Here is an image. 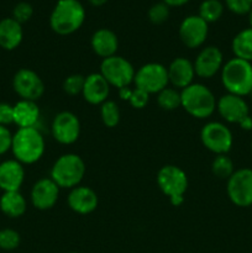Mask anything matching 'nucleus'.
I'll return each instance as SVG.
<instances>
[{
  "mask_svg": "<svg viewBox=\"0 0 252 253\" xmlns=\"http://www.w3.org/2000/svg\"><path fill=\"white\" fill-rule=\"evenodd\" d=\"M85 20V9L79 0H58L49 15L52 31L67 36L78 31Z\"/></svg>",
  "mask_w": 252,
  "mask_h": 253,
  "instance_id": "f257e3e1",
  "label": "nucleus"
},
{
  "mask_svg": "<svg viewBox=\"0 0 252 253\" xmlns=\"http://www.w3.org/2000/svg\"><path fill=\"white\" fill-rule=\"evenodd\" d=\"M46 148L44 137L37 127L17 128L12 135L11 152L21 165H34L42 158Z\"/></svg>",
  "mask_w": 252,
  "mask_h": 253,
  "instance_id": "f03ea898",
  "label": "nucleus"
},
{
  "mask_svg": "<svg viewBox=\"0 0 252 253\" xmlns=\"http://www.w3.org/2000/svg\"><path fill=\"white\" fill-rule=\"evenodd\" d=\"M220 79L227 93L245 98L252 93V63L236 57L230 58L222 66Z\"/></svg>",
  "mask_w": 252,
  "mask_h": 253,
  "instance_id": "7ed1b4c3",
  "label": "nucleus"
},
{
  "mask_svg": "<svg viewBox=\"0 0 252 253\" xmlns=\"http://www.w3.org/2000/svg\"><path fill=\"white\" fill-rule=\"evenodd\" d=\"M182 108L192 118L205 120L216 111V98L214 93L202 83H193L180 90Z\"/></svg>",
  "mask_w": 252,
  "mask_h": 253,
  "instance_id": "20e7f679",
  "label": "nucleus"
},
{
  "mask_svg": "<svg viewBox=\"0 0 252 253\" xmlns=\"http://www.w3.org/2000/svg\"><path fill=\"white\" fill-rule=\"evenodd\" d=\"M85 163L76 153H64L59 156L51 168V178L61 189H73L81 185L85 175Z\"/></svg>",
  "mask_w": 252,
  "mask_h": 253,
  "instance_id": "39448f33",
  "label": "nucleus"
},
{
  "mask_svg": "<svg viewBox=\"0 0 252 253\" xmlns=\"http://www.w3.org/2000/svg\"><path fill=\"white\" fill-rule=\"evenodd\" d=\"M161 192L169 198L173 207H180L184 202V194L188 190L187 173L174 165H166L158 170L156 177Z\"/></svg>",
  "mask_w": 252,
  "mask_h": 253,
  "instance_id": "423d86ee",
  "label": "nucleus"
},
{
  "mask_svg": "<svg viewBox=\"0 0 252 253\" xmlns=\"http://www.w3.org/2000/svg\"><path fill=\"white\" fill-rule=\"evenodd\" d=\"M200 141L208 151L216 155H227L234 145V135L226 124L209 121L200 130Z\"/></svg>",
  "mask_w": 252,
  "mask_h": 253,
  "instance_id": "0eeeda50",
  "label": "nucleus"
},
{
  "mask_svg": "<svg viewBox=\"0 0 252 253\" xmlns=\"http://www.w3.org/2000/svg\"><path fill=\"white\" fill-rule=\"evenodd\" d=\"M99 73L105 78L109 85L121 89L133 83L136 71L130 61L115 54L101 61Z\"/></svg>",
  "mask_w": 252,
  "mask_h": 253,
  "instance_id": "6e6552de",
  "label": "nucleus"
},
{
  "mask_svg": "<svg viewBox=\"0 0 252 253\" xmlns=\"http://www.w3.org/2000/svg\"><path fill=\"white\" fill-rule=\"evenodd\" d=\"M135 88L141 89L147 94H158L161 90L167 88L168 81L167 67L158 62H150L136 71L133 79Z\"/></svg>",
  "mask_w": 252,
  "mask_h": 253,
  "instance_id": "1a4fd4ad",
  "label": "nucleus"
},
{
  "mask_svg": "<svg viewBox=\"0 0 252 253\" xmlns=\"http://www.w3.org/2000/svg\"><path fill=\"white\" fill-rule=\"evenodd\" d=\"M226 194L230 202L239 208L252 207V169L240 168L226 180Z\"/></svg>",
  "mask_w": 252,
  "mask_h": 253,
  "instance_id": "9d476101",
  "label": "nucleus"
},
{
  "mask_svg": "<svg viewBox=\"0 0 252 253\" xmlns=\"http://www.w3.org/2000/svg\"><path fill=\"white\" fill-rule=\"evenodd\" d=\"M12 88L21 100L37 101L44 93V83L41 77L30 68H21L12 78Z\"/></svg>",
  "mask_w": 252,
  "mask_h": 253,
  "instance_id": "9b49d317",
  "label": "nucleus"
},
{
  "mask_svg": "<svg viewBox=\"0 0 252 253\" xmlns=\"http://www.w3.org/2000/svg\"><path fill=\"white\" fill-rule=\"evenodd\" d=\"M81 121L72 111H61L51 124L52 137L61 145H73L81 136Z\"/></svg>",
  "mask_w": 252,
  "mask_h": 253,
  "instance_id": "f8f14e48",
  "label": "nucleus"
},
{
  "mask_svg": "<svg viewBox=\"0 0 252 253\" xmlns=\"http://www.w3.org/2000/svg\"><path fill=\"white\" fill-rule=\"evenodd\" d=\"M179 39L185 47L195 49L205 43L209 34V24L199 15H189L184 17L179 25Z\"/></svg>",
  "mask_w": 252,
  "mask_h": 253,
  "instance_id": "ddd939ff",
  "label": "nucleus"
},
{
  "mask_svg": "<svg viewBox=\"0 0 252 253\" xmlns=\"http://www.w3.org/2000/svg\"><path fill=\"white\" fill-rule=\"evenodd\" d=\"M193 64L195 76L202 79H210L221 72L224 54L217 46H205L197 54Z\"/></svg>",
  "mask_w": 252,
  "mask_h": 253,
  "instance_id": "4468645a",
  "label": "nucleus"
},
{
  "mask_svg": "<svg viewBox=\"0 0 252 253\" xmlns=\"http://www.w3.org/2000/svg\"><path fill=\"white\" fill-rule=\"evenodd\" d=\"M216 111L222 120L227 124L240 125L250 116V106L245 98L234 94H224L216 101Z\"/></svg>",
  "mask_w": 252,
  "mask_h": 253,
  "instance_id": "2eb2a0df",
  "label": "nucleus"
},
{
  "mask_svg": "<svg viewBox=\"0 0 252 253\" xmlns=\"http://www.w3.org/2000/svg\"><path fill=\"white\" fill-rule=\"evenodd\" d=\"M61 188L51 178H41L32 187L30 200L35 209L46 211L57 204Z\"/></svg>",
  "mask_w": 252,
  "mask_h": 253,
  "instance_id": "dca6fc26",
  "label": "nucleus"
},
{
  "mask_svg": "<svg viewBox=\"0 0 252 253\" xmlns=\"http://www.w3.org/2000/svg\"><path fill=\"white\" fill-rule=\"evenodd\" d=\"M67 203L72 211L79 215H88L95 211L99 204V198L95 190L86 185H78L69 192Z\"/></svg>",
  "mask_w": 252,
  "mask_h": 253,
  "instance_id": "f3484780",
  "label": "nucleus"
},
{
  "mask_svg": "<svg viewBox=\"0 0 252 253\" xmlns=\"http://www.w3.org/2000/svg\"><path fill=\"white\" fill-rule=\"evenodd\" d=\"M167 73L169 84L178 90H183L194 83V64L185 57H177L173 59L167 67Z\"/></svg>",
  "mask_w": 252,
  "mask_h": 253,
  "instance_id": "a211bd4d",
  "label": "nucleus"
},
{
  "mask_svg": "<svg viewBox=\"0 0 252 253\" xmlns=\"http://www.w3.org/2000/svg\"><path fill=\"white\" fill-rule=\"evenodd\" d=\"M111 86L100 73H90L85 77L82 96L90 105H101L108 100Z\"/></svg>",
  "mask_w": 252,
  "mask_h": 253,
  "instance_id": "6ab92c4d",
  "label": "nucleus"
},
{
  "mask_svg": "<svg viewBox=\"0 0 252 253\" xmlns=\"http://www.w3.org/2000/svg\"><path fill=\"white\" fill-rule=\"evenodd\" d=\"M25 180L24 165L14 160L0 163V189L2 192H19Z\"/></svg>",
  "mask_w": 252,
  "mask_h": 253,
  "instance_id": "aec40b11",
  "label": "nucleus"
},
{
  "mask_svg": "<svg viewBox=\"0 0 252 253\" xmlns=\"http://www.w3.org/2000/svg\"><path fill=\"white\" fill-rule=\"evenodd\" d=\"M90 46L96 56L105 59L116 54L119 49V39L113 30L103 27L91 35Z\"/></svg>",
  "mask_w": 252,
  "mask_h": 253,
  "instance_id": "412c9836",
  "label": "nucleus"
},
{
  "mask_svg": "<svg viewBox=\"0 0 252 253\" xmlns=\"http://www.w3.org/2000/svg\"><path fill=\"white\" fill-rule=\"evenodd\" d=\"M12 116H14V124L19 128L36 127L41 116V111L36 101L20 99L15 105H12Z\"/></svg>",
  "mask_w": 252,
  "mask_h": 253,
  "instance_id": "4be33fe9",
  "label": "nucleus"
},
{
  "mask_svg": "<svg viewBox=\"0 0 252 253\" xmlns=\"http://www.w3.org/2000/svg\"><path fill=\"white\" fill-rule=\"evenodd\" d=\"M24 39L22 25L12 17L0 20V47L5 51H14Z\"/></svg>",
  "mask_w": 252,
  "mask_h": 253,
  "instance_id": "5701e85b",
  "label": "nucleus"
},
{
  "mask_svg": "<svg viewBox=\"0 0 252 253\" xmlns=\"http://www.w3.org/2000/svg\"><path fill=\"white\" fill-rule=\"evenodd\" d=\"M27 202L19 192H4L0 197V210L4 215L11 219L21 217L26 212Z\"/></svg>",
  "mask_w": 252,
  "mask_h": 253,
  "instance_id": "b1692460",
  "label": "nucleus"
},
{
  "mask_svg": "<svg viewBox=\"0 0 252 253\" xmlns=\"http://www.w3.org/2000/svg\"><path fill=\"white\" fill-rule=\"evenodd\" d=\"M232 53L236 58L244 59V61L252 63V29L241 30L235 35L231 42Z\"/></svg>",
  "mask_w": 252,
  "mask_h": 253,
  "instance_id": "393cba45",
  "label": "nucleus"
},
{
  "mask_svg": "<svg viewBox=\"0 0 252 253\" xmlns=\"http://www.w3.org/2000/svg\"><path fill=\"white\" fill-rule=\"evenodd\" d=\"M157 104L165 111L177 110L182 106L180 91L173 86H167L157 94Z\"/></svg>",
  "mask_w": 252,
  "mask_h": 253,
  "instance_id": "a878e982",
  "label": "nucleus"
},
{
  "mask_svg": "<svg viewBox=\"0 0 252 253\" xmlns=\"http://www.w3.org/2000/svg\"><path fill=\"white\" fill-rule=\"evenodd\" d=\"M224 14V4L220 0H203L199 5V16L208 24L216 22Z\"/></svg>",
  "mask_w": 252,
  "mask_h": 253,
  "instance_id": "bb28decb",
  "label": "nucleus"
},
{
  "mask_svg": "<svg viewBox=\"0 0 252 253\" xmlns=\"http://www.w3.org/2000/svg\"><path fill=\"white\" fill-rule=\"evenodd\" d=\"M234 161L227 155H216L211 162V172L219 179L227 180L235 172Z\"/></svg>",
  "mask_w": 252,
  "mask_h": 253,
  "instance_id": "cd10ccee",
  "label": "nucleus"
},
{
  "mask_svg": "<svg viewBox=\"0 0 252 253\" xmlns=\"http://www.w3.org/2000/svg\"><path fill=\"white\" fill-rule=\"evenodd\" d=\"M100 119L106 127H116L120 123V108L114 100H106L100 105Z\"/></svg>",
  "mask_w": 252,
  "mask_h": 253,
  "instance_id": "c85d7f7f",
  "label": "nucleus"
},
{
  "mask_svg": "<svg viewBox=\"0 0 252 253\" xmlns=\"http://www.w3.org/2000/svg\"><path fill=\"white\" fill-rule=\"evenodd\" d=\"M84 81H85V77L82 76V74H71V76H68L63 81L62 88H63V91L67 95L77 96L79 94H82V91H83Z\"/></svg>",
  "mask_w": 252,
  "mask_h": 253,
  "instance_id": "c756f323",
  "label": "nucleus"
},
{
  "mask_svg": "<svg viewBox=\"0 0 252 253\" xmlns=\"http://www.w3.org/2000/svg\"><path fill=\"white\" fill-rule=\"evenodd\" d=\"M21 236L14 229L0 230V249L4 251H14L20 246Z\"/></svg>",
  "mask_w": 252,
  "mask_h": 253,
  "instance_id": "7c9ffc66",
  "label": "nucleus"
},
{
  "mask_svg": "<svg viewBox=\"0 0 252 253\" xmlns=\"http://www.w3.org/2000/svg\"><path fill=\"white\" fill-rule=\"evenodd\" d=\"M169 17V6L163 1L156 2L148 10V20L155 25H161L166 22Z\"/></svg>",
  "mask_w": 252,
  "mask_h": 253,
  "instance_id": "2f4dec72",
  "label": "nucleus"
},
{
  "mask_svg": "<svg viewBox=\"0 0 252 253\" xmlns=\"http://www.w3.org/2000/svg\"><path fill=\"white\" fill-rule=\"evenodd\" d=\"M32 15H34V7L27 1L17 2L12 9V19H15L21 25L29 21Z\"/></svg>",
  "mask_w": 252,
  "mask_h": 253,
  "instance_id": "473e14b6",
  "label": "nucleus"
},
{
  "mask_svg": "<svg viewBox=\"0 0 252 253\" xmlns=\"http://www.w3.org/2000/svg\"><path fill=\"white\" fill-rule=\"evenodd\" d=\"M225 5L236 15H246L252 9V0H225Z\"/></svg>",
  "mask_w": 252,
  "mask_h": 253,
  "instance_id": "72a5a7b5",
  "label": "nucleus"
},
{
  "mask_svg": "<svg viewBox=\"0 0 252 253\" xmlns=\"http://www.w3.org/2000/svg\"><path fill=\"white\" fill-rule=\"evenodd\" d=\"M127 101L133 109H143L147 106L148 101H150V94L141 90V89L135 88L131 91V95Z\"/></svg>",
  "mask_w": 252,
  "mask_h": 253,
  "instance_id": "f704fd0d",
  "label": "nucleus"
},
{
  "mask_svg": "<svg viewBox=\"0 0 252 253\" xmlns=\"http://www.w3.org/2000/svg\"><path fill=\"white\" fill-rule=\"evenodd\" d=\"M12 133L7 126H0V156L11 151Z\"/></svg>",
  "mask_w": 252,
  "mask_h": 253,
  "instance_id": "c9c22d12",
  "label": "nucleus"
},
{
  "mask_svg": "<svg viewBox=\"0 0 252 253\" xmlns=\"http://www.w3.org/2000/svg\"><path fill=\"white\" fill-rule=\"evenodd\" d=\"M14 124L12 105L7 103H0V126H9Z\"/></svg>",
  "mask_w": 252,
  "mask_h": 253,
  "instance_id": "e433bc0d",
  "label": "nucleus"
},
{
  "mask_svg": "<svg viewBox=\"0 0 252 253\" xmlns=\"http://www.w3.org/2000/svg\"><path fill=\"white\" fill-rule=\"evenodd\" d=\"M239 126L242 128V130H245V131H251V130H252V115L247 116V118L245 119V120L242 121V123L240 124Z\"/></svg>",
  "mask_w": 252,
  "mask_h": 253,
  "instance_id": "4c0bfd02",
  "label": "nucleus"
},
{
  "mask_svg": "<svg viewBox=\"0 0 252 253\" xmlns=\"http://www.w3.org/2000/svg\"><path fill=\"white\" fill-rule=\"evenodd\" d=\"M131 91H132V89H131L130 86L121 88V89H119V96H120L123 100H128V98H130V95H131Z\"/></svg>",
  "mask_w": 252,
  "mask_h": 253,
  "instance_id": "58836bf2",
  "label": "nucleus"
},
{
  "mask_svg": "<svg viewBox=\"0 0 252 253\" xmlns=\"http://www.w3.org/2000/svg\"><path fill=\"white\" fill-rule=\"evenodd\" d=\"M166 5L168 6H183V5L187 4L189 0H162Z\"/></svg>",
  "mask_w": 252,
  "mask_h": 253,
  "instance_id": "ea45409f",
  "label": "nucleus"
},
{
  "mask_svg": "<svg viewBox=\"0 0 252 253\" xmlns=\"http://www.w3.org/2000/svg\"><path fill=\"white\" fill-rule=\"evenodd\" d=\"M106 1H108V0H89V2H90L91 5H94V6H101V5L105 4Z\"/></svg>",
  "mask_w": 252,
  "mask_h": 253,
  "instance_id": "a19ab883",
  "label": "nucleus"
},
{
  "mask_svg": "<svg viewBox=\"0 0 252 253\" xmlns=\"http://www.w3.org/2000/svg\"><path fill=\"white\" fill-rule=\"evenodd\" d=\"M249 22H250V27L252 29V9H251V11L249 12Z\"/></svg>",
  "mask_w": 252,
  "mask_h": 253,
  "instance_id": "79ce46f5",
  "label": "nucleus"
},
{
  "mask_svg": "<svg viewBox=\"0 0 252 253\" xmlns=\"http://www.w3.org/2000/svg\"><path fill=\"white\" fill-rule=\"evenodd\" d=\"M69 253H79V252H69Z\"/></svg>",
  "mask_w": 252,
  "mask_h": 253,
  "instance_id": "37998d69",
  "label": "nucleus"
},
{
  "mask_svg": "<svg viewBox=\"0 0 252 253\" xmlns=\"http://www.w3.org/2000/svg\"><path fill=\"white\" fill-rule=\"evenodd\" d=\"M251 151H252V142H251Z\"/></svg>",
  "mask_w": 252,
  "mask_h": 253,
  "instance_id": "c03bdc74",
  "label": "nucleus"
},
{
  "mask_svg": "<svg viewBox=\"0 0 252 253\" xmlns=\"http://www.w3.org/2000/svg\"><path fill=\"white\" fill-rule=\"evenodd\" d=\"M251 95H252V93H251Z\"/></svg>",
  "mask_w": 252,
  "mask_h": 253,
  "instance_id": "a18cd8bd",
  "label": "nucleus"
}]
</instances>
